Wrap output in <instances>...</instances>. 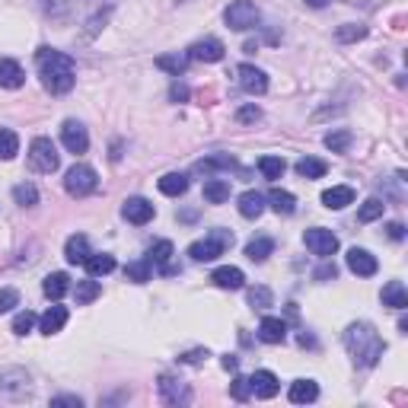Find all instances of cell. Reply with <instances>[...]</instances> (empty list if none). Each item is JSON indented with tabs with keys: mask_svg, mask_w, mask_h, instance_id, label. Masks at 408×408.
Here are the masks:
<instances>
[{
	"mask_svg": "<svg viewBox=\"0 0 408 408\" xmlns=\"http://www.w3.org/2000/svg\"><path fill=\"white\" fill-rule=\"evenodd\" d=\"M35 67H38V76H42L45 89L51 96H64L74 89L76 83V67L64 51H55V48H38L35 51Z\"/></svg>",
	"mask_w": 408,
	"mask_h": 408,
	"instance_id": "cell-1",
	"label": "cell"
},
{
	"mask_svg": "<svg viewBox=\"0 0 408 408\" xmlns=\"http://www.w3.org/2000/svg\"><path fill=\"white\" fill-rule=\"evenodd\" d=\"M341 341H344V348H348V354L354 357V363L363 370L376 367L380 357L386 354V341H382L380 332L370 322H351L348 329H344Z\"/></svg>",
	"mask_w": 408,
	"mask_h": 408,
	"instance_id": "cell-2",
	"label": "cell"
},
{
	"mask_svg": "<svg viewBox=\"0 0 408 408\" xmlns=\"http://www.w3.org/2000/svg\"><path fill=\"white\" fill-rule=\"evenodd\" d=\"M230 246H233V233H230V230H223V227H217V230H210L204 239L191 242L188 255H191V261H214L217 255H223Z\"/></svg>",
	"mask_w": 408,
	"mask_h": 408,
	"instance_id": "cell-3",
	"label": "cell"
},
{
	"mask_svg": "<svg viewBox=\"0 0 408 408\" xmlns=\"http://www.w3.org/2000/svg\"><path fill=\"white\" fill-rule=\"evenodd\" d=\"M223 23L233 32H249V29H259L261 13L252 0H233V4L227 6V13H223Z\"/></svg>",
	"mask_w": 408,
	"mask_h": 408,
	"instance_id": "cell-4",
	"label": "cell"
},
{
	"mask_svg": "<svg viewBox=\"0 0 408 408\" xmlns=\"http://www.w3.org/2000/svg\"><path fill=\"white\" fill-rule=\"evenodd\" d=\"M64 188H67L70 198H86L99 188V176H96L93 166L76 163V166H70L67 176H64Z\"/></svg>",
	"mask_w": 408,
	"mask_h": 408,
	"instance_id": "cell-5",
	"label": "cell"
},
{
	"mask_svg": "<svg viewBox=\"0 0 408 408\" xmlns=\"http://www.w3.org/2000/svg\"><path fill=\"white\" fill-rule=\"evenodd\" d=\"M29 166L35 172H45V176H51V172H57V166H61V157H57V147L51 144V137H35L29 144Z\"/></svg>",
	"mask_w": 408,
	"mask_h": 408,
	"instance_id": "cell-6",
	"label": "cell"
},
{
	"mask_svg": "<svg viewBox=\"0 0 408 408\" xmlns=\"http://www.w3.org/2000/svg\"><path fill=\"white\" fill-rule=\"evenodd\" d=\"M157 392H159V399H163L166 405H172V408L188 405L191 402V386L185 380H178V376H172V373H159Z\"/></svg>",
	"mask_w": 408,
	"mask_h": 408,
	"instance_id": "cell-7",
	"label": "cell"
},
{
	"mask_svg": "<svg viewBox=\"0 0 408 408\" xmlns=\"http://www.w3.org/2000/svg\"><path fill=\"white\" fill-rule=\"evenodd\" d=\"M303 242H306V249H310L312 255H319V259H332V255L338 252V236L332 233V230H325V227L306 230Z\"/></svg>",
	"mask_w": 408,
	"mask_h": 408,
	"instance_id": "cell-8",
	"label": "cell"
},
{
	"mask_svg": "<svg viewBox=\"0 0 408 408\" xmlns=\"http://www.w3.org/2000/svg\"><path fill=\"white\" fill-rule=\"evenodd\" d=\"M236 80H239V86L246 89L249 96L268 93V74L261 67H255V64H239V67H236Z\"/></svg>",
	"mask_w": 408,
	"mask_h": 408,
	"instance_id": "cell-9",
	"label": "cell"
},
{
	"mask_svg": "<svg viewBox=\"0 0 408 408\" xmlns=\"http://www.w3.org/2000/svg\"><path fill=\"white\" fill-rule=\"evenodd\" d=\"M29 389H32V380L23 367H10L0 373V392L10 395V399H23Z\"/></svg>",
	"mask_w": 408,
	"mask_h": 408,
	"instance_id": "cell-10",
	"label": "cell"
},
{
	"mask_svg": "<svg viewBox=\"0 0 408 408\" xmlns=\"http://www.w3.org/2000/svg\"><path fill=\"white\" fill-rule=\"evenodd\" d=\"M188 61H201V64H217L223 61V55H227V48H223L220 38H201V42L188 45Z\"/></svg>",
	"mask_w": 408,
	"mask_h": 408,
	"instance_id": "cell-11",
	"label": "cell"
},
{
	"mask_svg": "<svg viewBox=\"0 0 408 408\" xmlns=\"http://www.w3.org/2000/svg\"><path fill=\"white\" fill-rule=\"evenodd\" d=\"M153 214H157L153 201H147V198H140V195L128 198L125 208H121V217H125L128 223H134V227H144V223H150Z\"/></svg>",
	"mask_w": 408,
	"mask_h": 408,
	"instance_id": "cell-12",
	"label": "cell"
},
{
	"mask_svg": "<svg viewBox=\"0 0 408 408\" xmlns=\"http://www.w3.org/2000/svg\"><path fill=\"white\" fill-rule=\"evenodd\" d=\"M344 265H348V271H354L357 278H373L376 274V255L367 252V249H348V255H344Z\"/></svg>",
	"mask_w": 408,
	"mask_h": 408,
	"instance_id": "cell-13",
	"label": "cell"
},
{
	"mask_svg": "<svg viewBox=\"0 0 408 408\" xmlns=\"http://www.w3.org/2000/svg\"><path fill=\"white\" fill-rule=\"evenodd\" d=\"M61 144L67 147L70 153H86V147H89V134H86V128H83L80 121L67 118V121L61 125Z\"/></svg>",
	"mask_w": 408,
	"mask_h": 408,
	"instance_id": "cell-14",
	"label": "cell"
},
{
	"mask_svg": "<svg viewBox=\"0 0 408 408\" xmlns=\"http://www.w3.org/2000/svg\"><path fill=\"white\" fill-rule=\"evenodd\" d=\"M249 389H252L255 399H274L280 392V380L271 373V370H255L249 376Z\"/></svg>",
	"mask_w": 408,
	"mask_h": 408,
	"instance_id": "cell-15",
	"label": "cell"
},
{
	"mask_svg": "<svg viewBox=\"0 0 408 408\" xmlns=\"http://www.w3.org/2000/svg\"><path fill=\"white\" fill-rule=\"evenodd\" d=\"M210 280H214L220 290H239V287H246V274H242V268H236V265L214 268Z\"/></svg>",
	"mask_w": 408,
	"mask_h": 408,
	"instance_id": "cell-16",
	"label": "cell"
},
{
	"mask_svg": "<svg viewBox=\"0 0 408 408\" xmlns=\"http://www.w3.org/2000/svg\"><path fill=\"white\" fill-rule=\"evenodd\" d=\"M287 399L293 405H310V402L319 399V382L316 380H293L290 389H287Z\"/></svg>",
	"mask_w": 408,
	"mask_h": 408,
	"instance_id": "cell-17",
	"label": "cell"
},
{
	"mask_svg": "<svg viewBox=\"0 0 408 408\" xmlns=\"http://www.w3.org/2000/svg\"><path fill=\"white\" fill-rule=\"evenodd\" d=\"M67 325V306H48V310L38 316V332L42 335H55Z\"/></svg>",
	"mask_w": 408,
	"mask_h": 408,
	"instance_id": "cell-18",
	"label": "cell"
},
{
	"mask_svg": "<svg viewBox=\"0 0 408 408\" xmlns=\"http://www.w3.org/2000/svg\"><path fill=\"white\" fill-rule=\"evenodd\" d=\"M26 83V70L13 57H0V89H19Z\"/></svg>",
	"mask_w": 408,
	"mask_h": 408,
	"instance_id": "cell-19",
	"label": "cell"
},
{
	"mask_svg": "<svg viewBox=\"0 0 408 408\" xmlns=\"http://www.w3.org/2000/svg\"><path fill=\"white\" fill-rule=\"evenodd\" d=\"M259 338L265 344H280L287 338V322H284V319H278V316H265L259 322Z\"/></svg>",
	"mask_w": 408,
	"mask_h": 408,
	"instance_id": "cell-20",
	"label": "cell"
},
{
	"mask_svg": "<svg viewBox=\"0 0 408 408\" xmlns=\"http://www.w3.org/2000/svg\"><path fill=\"white\" fill-rule=\"evenodd\" d=\"M89 239L83 233H74V236H67V242H64V259L70 261V265H83V261L89 259Z\"/></svg>",
	"mask_w": 408,
	"mask_h": 408,
	"instance_id": "cell-21",
	"label": "cell"
},
{
	"mask_svg": "<svg viewBox=\"0 0 408 408\" xmlns=\"http://www.w3.org/2000/svg\"><path fill=\"white\" fill-rule=\"evenodd\" d=\"M322 204L329 210L348 208V204H354V188H351V185H332V188L322 191Z\"/></svg>",
	"mask_w": 408,
	"mask_h": 408,
	"instance_id": "cell-22",
	"label": "cell"
},
{
	"mask_svg": "<svg viewBox=\"0 0 408 408\" xmlns=\"http://www.w3.org/2000/svg\"><path fill=\"white\" fill-rule=\"evenodd\" d=\"M380 297H382V306H389V310H399V312L408 310V290L402 280H389Z\"/></svg>",
	"mask_w": 408,
	"mask_h": 408,
	"instance_id": "cell-23",
	"label": "cell"
},
{
	"mask_svg": "<svg viewBox=\"0 0 408 408\" xmlns=\"http://www.w3.org/2000/svg\"><path fill=\"white\" fill-rule=\"evenodd\" d=\"M172 255H176V249H172V242H169V239H159L157 246L150 249V255H147V259H150V265H153V268H159V271H163V274H172V271H176V268L169 265V261H172Z\"/></svg>",
	"mask_w": 408,
	"mask_h": 408,
	"instance_id": "cell-24",
	"label": "cell"
},
{
	"mask_svg": "<svg viewBox=\"0 0 408 408\" xmlns=\"http://www.w3.org/2000/svg\"><path fill=\"white\" fill-rule=\"evenodd\" d=\"M265 201L271 204V210H274V214H280V217H290L293 210H297V198H293L290 191H284V188H271L265 195Z\"/></svg>",
	"mask_w": 408,
	"mask_h": 408,
	"instance_id": "cell-25",
	"label": "cell"
},
{
	"mask_svg": "<svg viewBox=\"0 0 408 408\" xmlns=\"http://www.w3.org/2000/svg\"><path fill=\"white\" fill-rule=\"evenodd\" d=\"M83 268H86L89 278H106V274L115 271V255H108V252H93L86 261H83Z\"/></svg>",
	"mask_w": 408,
	"mask_h": 408,
	"instance_id": "cell-26",
	"label": "cell"
},
{
	"mask_svg": "<svg viewBox=\"0 0 408 408\" xmlns=\"http://www.w3.org/2000/svg\"><path fill=\"white\" fill-rule=\"evenodd\" d=\"M261 210H265V195H259V191H242L239 195V214L246 217V220H255V217H261Z\"/></svg>",
	"mask_w": 408,
	"mask_h": 408,
	"instance_id": "cell-27",
	"label": "cell"
},
{
	"mask_svg": "<svg viewBox=\"0 0 408 408\" xmlns=\"http://www.w3.org/2000/svg\"><path fill=\"white\" fill-rule=\"evenodd\" d=\"M271 252H274V239H271V236H255V239L246 242V259L255 261V265H261V261H265Z\"/></svg>",
	"mask_w": 408,
	"mask_h": 408,
	"instance_id": "cell-28",
	"label": "cell"
},
{
	"mask_svg": "<svg viewBox=\"0 0 408 408\" xmlns=\"http://www.w3.org/2000/svg\"><path fill=\"white\" fill-rule=\"evenodd\" d=\"M42 290H45V297H48V300H55V303H57V300H61L64 293L70 290V278H67V274H64V271H51L48 278H45Z\"/></svg>",
	"mask_w": 408,
	"mask_h": 408,
	"instance_id": "cell-29",
	"label": "cell"
},
{
	"mask_svg": "<svg viewBox=\"0 0 408 408\" xmlns=\"http://www.w3.org/2000/svg\"><path fill=\"white\" fill-rule=\"evenodd\" d=\"M217 169H236V159L230 153H214V157H204L195 163V172H204V176H210Z\"/></svg>",
	"mask_w": 408,
	"mask_h": 408,
	"instance_id": "cell-30",
	"label": "cell"
},
{
	"mask_svg": "<svg viewBox=\"0 0 408 408\" xmlns=\"http://www.w3.org/2000/svg\"><path fill=\"white\" fill-rule=\"evenodd\" d=\"M159 191L169 198H178L188 191V176L185 172H166L163 178H159Z\"/></svg>",
	"mask_w": 408,
	"mask_h": 408,
	"instance_id": "cell-31",
	"label": "cell"
},
{
	"mask_svg": "<svg viewBox=\"0 0 408 408\" xmlns=\"http://www.w3.org/2000/svg\"><path fill=\"white\" fill-rule=\"evenodd\" d=\"M204 201L208 204L230 201V178H208L204 182Z\"/></svg>",
	"mask_w": 408,
	"mask_h": 408,
	"instance_id": "cell-32",
	"label": "cell"
},
{
	"mask_svg": "<svg viewBox=\"0 0 408 408\" xmlns=\"http://www.w3.org/2000/svg\"><path fill=\"white\" fill-rule=\"evenodd\" d=\"M102 293V284L96 278H86V280H76V290H74V297H76V306H86V303H93L96 297Z\"/></svg>",
	"mask_w": 408,
	"mask_h": 408,
	"instance_id": "cell-33",
	"label": "cell"
},
{
	"mask_svg": "<svg viewBox=\"0 0 408 408\" xmlns=\"http://www.w3.org/2000/svg\"><path fill=\"white\" fill-rule=\"evenodd\" d=\"M293 169H297L303 178H322L329 166H325V159H319V157H303V159H297Z\"/></svg>",
	"mask_w": 408,
	"mask_h": 408,
	"instance_id": "cell-34",
	"label": "cell"
},
{
	"mask_svg": "<svg viewBox=\"0 0 408 408\" xmlns=\"http://www.w3.org/2000/svg\"><path fill=\"white\" fill-rule=\"evenodd\" d=\"M157 67L159 70H166V74H172V76H178V74H185V67H188V55H159L157 57Z\"/></svg>",
	"mask_w": 408,
	"mask_h": 408,
	"instance_id": "cell-35",
	"label": "cell"
},
{
	"mask_svg": "<svg viewBox=\"0 0 408 408\" xmlns=\"http://www.w3.org/2000/svg\"><path fill=\"white\" fill-rule=\"evenodd\" d=\"M125 278L134 280V284H147V280L153 278L150 259H140V261H131V265H125Z\"/></svg>",
	"mask_w": 408,
	"mask_h": 408,
	"instance_id": "cell-36",
	"label": "cell"
},
{
	"mask_svg": "<svg viewBox=\"0 0 408 408\" xmlns=\"http://www.w3.org/2000/svg\"><path fill=\"white\" fill-rule=\"evenodd\" d=\"M13 201H16L19 208H35V204H38V188L32 182L13 185Z\"/></svg>",
	"mask_w": 408,
	"mask_h": 408,
	"instance_id": "cell-37",
	"label": "cell"
},
{
	"mask_svg": "<svg viewBox=\"0 0 408 408\" xmlns=\"http://www.w3.org/2000/svg\"><path fill=\"white\" fill-rule=\"evenodd\" d=\"M382 210H386V201H380V198H367V201L357 208V220L361 223H373L382 217Z\"/></svg>",
	"mask_w": 408,
	"mask_h": 408,
	"instance_id": "cell-38",
	"label": "cell"
},
{
	"mask_svg": "<svg viewBox=\"0 0 408 408\" xmlns=\"http://www.w3.org/2000/svg\"><path fill=\"white\" fill-rule=\"evenodd\" d=\"M351 140H354V134H351L348 128H341V131H329V134H325V140H322V144L329 147L332 153H348Z\"/></svg>",
	"mask_w": 408,
	"mask_h": 408,
	"instance_id": "cell-39",
	"label": "cell"
},
{
	"mask_svg": "<svg viewBox=\"0 0 408 408\" xmlns=\"http://www.w3.org/2000/svg\"><path fill=\"white\" fill-rule=\"evenodd\" d=\"M335 38H338L341 45L361 42V38H367V26H361V23H344V26H338V29H335Z\"/></svg>",
	"mask_w": 408,
	"mask_h": 408,
	"instance_id": "cell-40",
	"label": "cell"
},
{
	"mask_svg": "<svg viewBox=\"0 0 408 408\" xmlns=\"http://www.w3.org/2000/svg\"><path fill=\"white\" fill-rule=\"evenodd\" d=\"M259 169H261V176H265L268 182H274V178L284 176L287 163H284V157H261L259 159Z\"/></svg>",
	"mask_w": 408,
	"mask_h": 408,
	"instance_id": "cell-41",
	"label": "cell"
},
{
	"mask_svg": "<svg viewBox=\"0 0 408 408\" xmlns=\"http://www.w3.org/2000/svg\"><path fill=\"white\" fill-rule=\"evenodd\" d=\"M19 153V137L16 131H10V128H0V159H13Z\"/></svg>",
	"mask_w": 408,
	"mask_h": 408,
	"instance_id": "cell-42",
	"label": "cell"
},
{
	"mask_svg": "<svg viewBox=\"0 0 408 408\" xmlns=\"http://www.w3.org/2000/svg\"><path fill=\"white\" fill-rule=\"evenodd\" d=\"M274 303V293L268 290V287H249V306L252 310H268V306Z\"/></svg>",
	"mask_w": 408,
	"mask_h": 408,
	"instance_id": "cell-43",
	"label": "cell"
},
{
	"mask_svg": "<svg viewBox=\"0 0 408 408\" xmlns=\"http://www.w3.org/2000/svg\"><path fill=\"white\" fill-rule=\"evenodd\" d=\"M35 322H38V316L32 310L16 312V319H13V335H29V332L35 329Z\"/></svg>",
	"mask_w": 408,
	"mask_h": 408,
	"instance_id": "cell-44",
	"label": "cell"
},
{
	"mask_svg": "<svg viewBox=\"0 0 408 408\" xmlns=\"http://www.w3.org/2000/svg\"><path fill=\"white\" fill-rule=\"evenodd\" d=\"M230 395H233L236 402H246L249 395H252V389H249V376H233V382H230Z\"/></svg>",
	"mask_w": 408,
	"mask_h": 408,
	"instance_id": "cell-45",
	"label": "cell"
},
{
	"mask_svg": "<svg viewBox=\"0 0 408 408\" xmlns=\"http://www.w3.org/2000/svg\"><path fill=\"white\" fill-rule=\"evenodd\" d=\"M259 118H261V108L252 106V102H249V106H239V108H236V121H239V125H255Z\"/></svg>",
	"mask_w": 408,
	"mask_h": 408,
	"instance_id": "cell-46",
	"label": "cell"
},
{
	"mask_svg": "<svg viewBox=\"0 0 408 408\" xmlns=\"http://www.w3.org/2000/svg\"><path fill=\"white\" fill-rule=\"evenodd\" d=\"M325 265H319L316 271H312V278L319 280V284H325V280H335V274H338V268H335V261H329V259H322Z\"/></svg>",
	"mask_w": 408,
	"mask_h": 408,
	"instance_id": "cell-47",
	"label": "cell"
},
{
	"mask_svg": "<svg viewBox=\"0 0 408 408\" xmlns=\"http://www.w3.org/2000/svg\"><path fill=\"white\" fill-rule=\"evenodd\" d=\"M13 306H19V293L13 287H4L0 290V312H10Z\"/></svg>",
	"mask_w": 408,
	"mask_h": 408,
	"instance_id": "cell-48",
	"label": "cell"
},
{
	"mask_svg": "<svg viewBox=\"0 0 408 408\" xmlns=\"http://www.w3.org/2000/svg\"><path fill=\"white\" fill-rule=\"evenodd\" d=\"M51 408H83V399L80 395H55Z\"/></svg>",
	"mask_w": 408,
	"mask_h": 408,
	"instance_id": "cell-49",
	"label": "cell"
},
{
	"mask_svg": "<svg viewBox=\"0 0 408 408\" xmlns=\"http://www.w3.org/2000/svg\"><path fill=\"white\" fill-rule=\"evenodd\" d=\"M204 357H208V348H195V351H188V354H182L178 361L182 363H201Z\"/></svg>",
	"mask_w": 408,
	"mask_h": 408,
	"instance_id": "cell-50",
	"label": "cell"
},
{
	"mask_svg": "<svg viewBox=\"0 0 408 408\" xmlns=\"http://www.w3.org/2000/svg\"><path fill=\"white\" fill-rule=\"evenodd\" d=\"M386 236H389V239H395V242H399V239H405V227H402L399 220L386 223Z\"/></svg>",
	"mask_w": 408,
	"mask_h": 408,
	"instance_id": "cell-51",
	"label": "cell"
},
{
	"mask_svg": "<svg viewBox=\"0 0 408 408\" xmlns=\"http://www.w3.org/2000/svg\"><path fill=\"white\" fill-rule=\"evenodd\" d=\"M169 96H172L176 102H185V99H188V86H182V83H172Z\"/></svg>",
	"mask_w": 408,
	"mask_h": 408,
	"instance_id": "cell-52",
	"label": "cell"
},
{
	"mask_svg": "<svg viewBox=\"0 0 408 408\" xmlns=\"http://www.w3.org/2000/svg\"><path fill=\"white\" fill-rule=\"evenodd\" d=\"M223 370H236V367H239V357H233V354H227V357H223Z\"/></svg>",
	"mask_w": 408,
	"mask_h": 408,
	"instance_id": "cell-53",
	"label": "cell"
},
{
	"mask_svg": "<svg viewBox=\"0 0 408 408\" xmlns=\"http://www.w3.org/2000/svg\"><path fill=\"white\" fill-rule=\"evenodd\" d=\"M306 6H312V10H322V6H329L332 0H303Z\"/></svg>",
	"mask_w": 408,
	"mask_h": 408,
	"instance_id": "cell-54",
	"label": "cell"
},
{
	"mask_svg": "<svg viewBox=\"0 0 408 408\" xmlns=\"http://www.w3.org/2000/svg\"><path fill=\"white\" fill-rule=\"evenodd\" d=\"M399 332H402V335H408V319H405V316L399 319Z\"/></svg>",
	"mask_w": 408,
	"mask_h": 408,
	"instance_id": "cell-55",
	"label": "cell"
}]
</instances>
